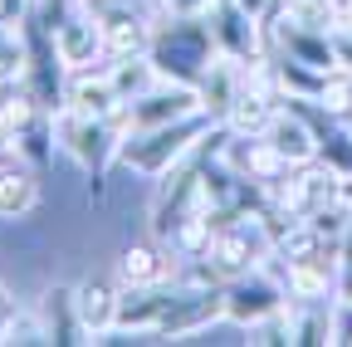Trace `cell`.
<instances>
[{
    "label": "cell",
    "instance_id": "obj_8",
    "mask_svg": "<svg viewBox=\"0 0 352 347\" xmlns=\"http://www.w3.org/2000/svg\"><path fill=\"white\" fill-rule=\"evenodd\" d=\"M118 303H122V279L83 274V279L74 284V309H78V323H83L88 342L118 333Z\"/></svg>",
    "mask_w": 352,
    "mask_h": 347
},
{
    "label": "cell",
    "instance_id": "obj_24",
    "mask_svg": "<svg viewBox=\"0 0 352 347\" xmlns=\"http://www.w3.org/2000/svg\"><path fill=\"white\" fill-rule=\"evenodd\" d=\"M318 157L338 166L342 177H352V127L347 133H318Z\"/></svg>",
    "mask_w": 352,
    "mask_h": 347
},
{
    "label": "cell",
    "instance_id": "obj_4",
    "mask_svg": "<svg viewBox=\"0 0 352 347\" xmlns=\"http://www.w3.org/2000/svg\"><path fill=\"white\" fill-rule=\"evenodd\" d=\"M284 303H289V284H284V265L274 259V249L264 265L220 284V318L235 323V328H254L264 318L284 313Z\"/></svg>",
    "mask_w": 352,
    "mask_h": 347
},
{
    "label": "cell",
    "instance_id": "obj_18",
    "mask_svg": "<svg viewBox=\"0 0 352 347\" xmlns=\"http://www.w3.org/2000/svg\"><path fill=\"white\" fill-rule=\"evenodd\" d=\"M39 313H44V328H50V342H88L78 309H74V289H50Z\"/></svg>",
    "mask_w": 352,
    "mask_h": 347
},
{
    "label": "cell",
    "instance_id": "obj_17",
    "mask_svg": "<svg viewBox=\"0 0 352 347\" xmlns=\"http://www.w3.org/2000/svg\"><path fill=\"white\" fill-rule=\"evenodd\" d=\"M103 25H108V59H132V54L152 49V30L157 25L147 15L122 10V15H103Z\"/></svg>",
    "mask_w": 352,
    "mask_h": 347
},
{
    "label": "cell",
    "instance_id": "obj_15",
    "mask_svg": "<svg viewBox=\"0 0 352 347\" xmlns=\"http://www.w3.org/2000/svg\"><path fill=\"white\" fill-rule=\"evenodd\" d=\"M39 205V177L25 157H0V221H20Z\"/></svg>",
    "mask_w": 352,
    "mask_h": 347
},
{
    "label": "cell",
    "instance_id": "obj_21",
    "mask_svg": "<svg viewBox=\"0 0 352 347\" xmlns=\"http://www.w3.org/2000/svg\"><path fill=\"white\" fill-rule=\"evenodd\" d=\"M30 69V30L0 20V83H20Z\"/></svg>",
    "mask_w": 352,
    "mask_h": 347
},
{
    "label": "cell",
    "instance_id": "obj_25",
    "mask_svg": "<svg viewBox=\"0 0 352 347\" xmlns=\"http://www.w3.org/2000/svg\"><path fill=\"white\" fill-rule=\"evenodd\" d=\"M333 342H352V298H333Z\"/></svg>",
    "mask_w": 352,
    "mask_h": 347
},
{
    "label": "cell",
    "instance_id": "obj_1",
    "mask_svg": "<svg viewBox=\"0 0 352 347\" xmlns=\"http://www.w3.org/2000/svg\"><path fill=\"white\" fill-rule=\"evenodd\" d=\"M215 133V122L206 113H191V117H176V122H157V127H132L122 137V152L118 161L132 166L138 177H166L171 166H182L206 137Z\"/></svg>",
    "mask_w": 352,
    "mask_h": 347
},
{
    "label": "cell",
    "instance_id": "obj_28",
    "mask_svg": "<svg viewBox=\"0 0 352 347\" xmlns=\"http://www.w3.org/2000/svg\"><path fill=\"white\" fill-rule=\"evenodd\" d=\"M338 30H347V34H352V0H342V20H338Z\"/></svg>",
    "mask_w": 352,
    "mask_h": 347
},
{
    "label": "cell",
    "instance_id": "obj_19",
    "mask_svg": "<svg viewBox=\"0 0 352 347\" xmlns=\"http://www.w3.org/2000/svg\"><path fill=\"white\" fill-rule=\"evenodd\" d=\"M108 74H113V83H118L122 103L142 98V93L152 89V83H162V74H157L152 54H132V59H108Z\"/></svg>",
    "mask_w": 352,
    "mask_h": 347
},
{
    "label": "cell",
    "instance_id": "obj_2",
    "mask_svg": "<svg viewBox=\"0 0 352 347\" xmlns=\"http://www.w3.org/2000/svg\"><path fill=\"white\" fill-rule=\"evenodd\" d=\"M54 137L59 147L88 171V181H94V196H103V177L108 166L118 161L122 152V137H127V117H78L74 108H59L54 113Z\"/></svg>",
    "mask_w": 352,
    "mask_h": 347
},
{
    "label": "cell",
    "instance_id": "obj_3",
    "mask_svg": "<svg viewBox=\"0 0 352 347\" xmlns=\"http://www.w3.org/2000/svg\"><path fill=\"white\" fill-rule=\"evenodd\" d=\"M147 54H152L162 78L196 83L220 49H215V34H210L206 15H166L162 30H152V49Z\"/></svg>",
    "mask_w": 352,
    "mask_h": 347
},
{
    "label": "cell",
    "instance_id": "obj_23",
    "mask_svg": "<svg viewBox=\"0 0 352 347\" xmlns=\"http://www.w3.org/2000/svg\"><path fill=\"white\" fill-rule=\"evenodd\" d=\"M0 342H50L44 313L39 309H15V303H10L6 323H0Z\"/></svg>",
    "mask_w": 352,
    "mask_h": 347
},
{
    "label": "cell",
    "instance_id": "obj_13",
    "mask_svg": "<svg viewBox=\"0 0 352 347\" xmlns=\"http://www.w3.org/2000/svg\"><path fill=\"white\" fill-rule=\"evenodd\" d=\"M240 83H245V64L230 59V54H215V59L206 64V74L196 78L201 113H206L215 127L226 122V113H230V103H235V93H240Z\"/></svg>",
    "mask_w": 352,
    "mask_h": 347
},
{
    "label": "cell",
    "instance_id": "obj_16",
    "mask_svg": "<svg viewBox=\"0 0 352 347\" xmlns=\"http://www.w3.org/2000/svg\"><path fill=\"white\" fill-rule=\"evenodd\" d=\"M270 64H274V83H279L284 103H318L323 78H328L323 69L303 64V59H289V54H279V49H270Z\"/></svg>",
    "mask_w": 352,
    "mask_h": 347
},
{
    "label": "cell",
    "instance_id": "obj_29",
    "mask_svg": "<svg viewBox=\"0 0 352 347\" xmlns=\"http://www.w3.org/2000/svg\"><path fill=\"white\" fill-rule=\"evenodd\" d=\"M338 293H342V298H352V269H342V284H338Z\"/></svg>",
    "mask_w": 352,
    "mask_h": 347
},
{
    "label": "cell",
    "instance_id": "obj_7",
    "mask_svg": "<svg viewBox=\"0 0 352 347\" xmlns=\"http://www.w3.org/2000/svg\"><path fill=\"white\" fill-rule=\"evenodd\" d=\"M201 113V93H196V83H176V78H162L152 83V89L142 98H132L122 108L127 117V133L132 127H157V122H176V117H191Z\"/></svg>",
    "mask_w": 352,
    "mask_h": 347
},
{
    "label": "cell",
    "instance_id": "obj_30",
    "mask_svg": "<svg viewBox=\"0 0 352 347\" xmlns=\"http://www.w3.org/2000/svg\"><path fill=\"white\" fill-rule=\"evenodd\" d=\"M342 201L352 205V177H342Z\"/></svg>",
    "mask_w": 352,
    "mask_h": 347
},
{
    "label": "cell",
    "instance_id": "obj_11",
    "mask_svg": "<svg viewBox=\"0 0 352 347\" xmlns=\"http://www.w3.org/2000/svg\"><path fill=\"white\" fill-rule=\"evenodd\" d=\"M264 142H270L289 166H303V161H314L318 157V127H314V117H308L303 108H279L274 113V122L264 127Z\"/></svg>",
    "mask_w": 352,
    "mask_h": 347
},
{
    "label": "cell",
    "instance_id": "obj_6",
    "mask_svg": "<svg viewBox=\"0 0 352 347\" xmlns=\"http://www.w3.org/2000/svg\"><path fill=\"white\" fill-rule=\"evenodd\" d=\"M54 49H59V59H64L69 74L108 64V25H103V15L98 10H83V5L69 10L54 25Z\"/></svg>",
    "mask_w": 352,
    "mask_h": 347
},
{
    "label": "cell",
    "instance_id": "obj_5",
    "mask_svg": "<svg viewBox=\"0 0 352 347\" xmlns=\"http://www.w3.org/2000/svg\"><path fill=\"white\" fill-rule=\"evenodd\" d=\"M206 20H210V34H215L220 54H230L240 64H254V59L270 54V25L259 15H250L240 0H215Z\"/></svg>",
    "mask_w": 352,
    "mask_h": 347
},
{
    "label": "cell",
    "instance_id": "obj_14",
    "mask_svg": "<svg viewBox=\"0 0 352 347\" xmlns=\"http://www.w3.org/2000/svg\"><path fill=\"white\" fill-rule=\"evenodd\" d=\"M176 269H182V259H176L162 240H152V245H127L122 259H118L122 289H138V284H171Z\"/></svg>",
    "mask_w": 352,
    "mask_h": 347
},
{
    "label": "cell",
    "instance_id": "obj_27",
    "mask_svg": "<svg viewBox=\"0 0 352 347\" xmlns=\"http://www.w3.org/2000/svg\"><path fill=\"white\" fill-rule=\"evenodd\" d=\"M338 254H342V269H352V225H347V235H342V245H338Z\"/></svg>",
    "mask_w": 352,
    "mask_h": 347
},
{
    "label": "cell",
    "instance_id": "obj_20",
    "mask_svg": "<svg viewBox=\"0 0 352 347\" xmlns=\"http://www.w3.org/2000/svg\"><path fill=\"white\" fill-rule=\"evenodd\" d=\"M274 20H294V25H308V30H328V34H338L342 0H279Z\"/></svg>",
    "mask_w": 352,
    "mask_h": 347
},
{
    "label": "cell",
    "instance_id": "obj_22",
    "mask_svg": "<svg viewBox=\"0 0 352 347\" xmlns=\"http://www.w3.org/2000/svg\"><path fill=\"white\" fill-rule=\"evenodd\" d=\"M318 113H328V117H352V69H328V78H323V93H318Z\"/></svg>",
    "mask_w": 352,
    "mask_h": 347
},
{
    "label": "cell",
    "instance_id": "obj_12",
    "mask_svg": "<svg viewBox=\"0 0 352 347\" xmlns=\"http://www.w3.org/2000/svg\"><path fill=\"white\" fill-rule=\"evenodd\" d=\"M215 318H220V289H186V284H176V298H171L157 337H191V333L210 328Z\"/></svg>",
    "mask_w": 352,
    "mask_h": 347
},
{
    "label": "cell",
    "instance_id": "obj_9",
    "mask_svg": "<svg viewBox=\"0 0 352 347\" xmlns=\"http://www.w3.org/2000/svg\"><path fill=\"white\" fill-rule=\"evenodd\" d=\"M176 298V279L171 284H138V289H122V303H118V333H132V337H157L166 309Z\"/></svg>",
    "mask_w": 352,
    "mask_h": 347
},
{
    "label": "cell",
    "instance_id": "obj_26",
    "mask_svg": "<svg viewBox=\"0 0 352 347\" xmlns=\"http://www.w3.org/2000/svg\"><path fill=\"white\" fill-rule=\"evenodd\" d=\"M166 15H210L215 0H162Z\"/></svg>",
    "mask_w": 352,
    "mask_h": 347
},
{
    "label": "cell",
    "instance_id": "obj_31",
    "mask_svg": "<svg viewBox=\"0 0 352 347\" xmlns=\"http://www.w3.org/2000/svg\"><path fill=\"white\" fill-rule=\"evenodd\" d=\"M347 127H352V117H347Z\"/></svg>",
    "mask_w": 352,
    "mask_h": 347
},
{
    "label": "cell",
    "instance_id": "obj_10",
    "mask_svg": "<svg viewBox=\"0 0 352 347\" xmlns=\"http://www.w3.org/2000/svg\"><path fill=\"white\" fill-rule=\"evenodd\" d=\"M64 108H74L78 117H118L127 103H122L118 83H113V74H108V64H103V69H78V74H69V83H64Z\"/></svg>",
    "mask_w": 352,
    "mask_h": 347
}]
</instances>
